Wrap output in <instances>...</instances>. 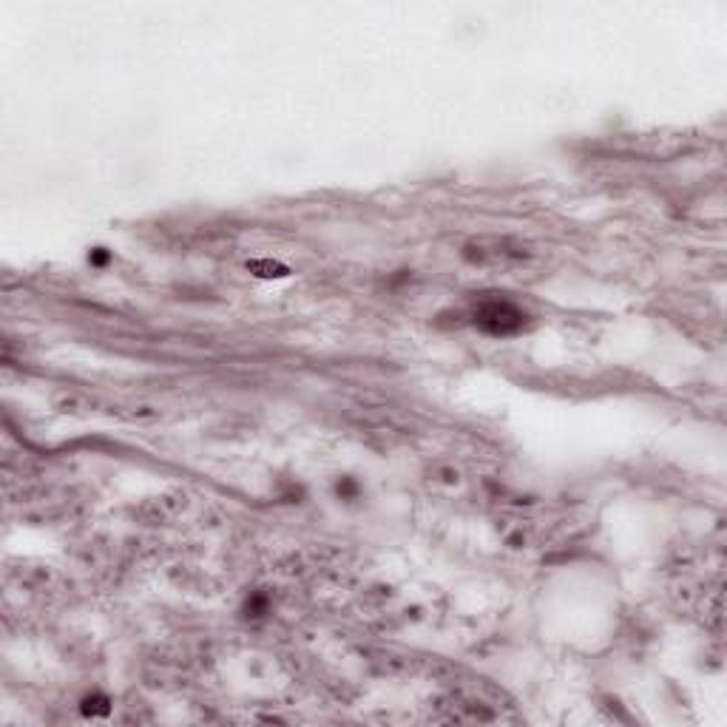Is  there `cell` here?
<instances>
[{
	"instance_id": "obj_1",
	"label": "cell",
	"mask_w": 727,
	"mask_h": 727,
	"mask_svg": "<svg viewBox=\"0 0 727 727\" xmlns=\"http://www.w3.org/2000/svg\"><path fill=\"white\" fill-rule=\"evenodd\" d=\"M523 313L517 310L515 304L509 302H486L480 304L478 310V324L483 330L495 333V336H509V333H517L523 327Z\"/></svg>"
}]
</instances>
